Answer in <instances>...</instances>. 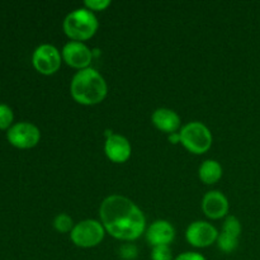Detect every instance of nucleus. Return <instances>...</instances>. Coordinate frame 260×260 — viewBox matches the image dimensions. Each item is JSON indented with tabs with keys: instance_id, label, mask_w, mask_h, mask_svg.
<instances>
[{
	"instance_id": "obj_1",
	"label": "nucleus",
	"mask_w": 260,
	"mask_h": 260,
	"mask_svg": "<svg viewBox=\"0 0 260 260\" xmlns=\"http://www.w3.org/2000/svg\"><path fill=\"white\" fill-rule=\"evenodd\" d=\"M99 216L106 233L117 240L135 241L146 229L144 212L136 203L121 194L104 198L99 207Z\"/></svg>"
},
{
	"instance_id": "obj_2",
	"label": "nucleus",
	"mask_w": 260,
	"mask_h": 260,
	"mask_svg": "<svg viewBox=\"0 0 260 260\" xmlns=\"http://www.w3.org/2000/svg\"><path fill=\"white\" fill-rule=\"evenodd\" d=\"M70 94L81 106H96L106 99L108 85L101 73L93 68L79 70L70 83Z\"/></svg>"
},
{
	"instance_id": "obj_3",
	"label": "nucleus",
	"mask_w": 260,
	"mask_h": 260,
	"mask_svg": "<svg viewBox=\"0 0 260 260\" xmlns=\"http://www.w3.org/2000/svg\"><path fill=\"white\" fill-rule=\"evenodd\" d=\"M62 28L65 35L71 41L84 42L94 37L99 28V22L93 12L83 7L74 9L66 15L62 22Z\"/></svg>"
},
{
	"instance_id": "obj_4",
	"label": "nucleus",
	"mask_w": 260,
	"mask_h": 260,
	"mask_svg": "<svg viewBox=\"0 0 260 260\" xmlns=\"http://www.w3.org/2000/svg\"><path fill=\"white\" fill-rule=\"evenodd\" d=\"M180 144L194 155L206 154L213 142L212 132L202 122L193 121L184 124L179 131Z\"/></svg>"
},
{
	"instance_id": "obj_5",
	"label": "nucleus",
	"mask_w": 260,
	"mask_h": 260,
	"mask_svg": "<svg viewBox=\"0 0 260 260\" xmlns=\"http://www.w3.org/2000/svg\"><path fill=\"white\" fill-rule=\"evenodd\" d=\"M106 234V229L101 221L88 218L74 226L73 231L70 233V239L74 245L78 248L90 249L98 246L103 241Z\"/></svg>"
},
{
	"instance_id": "obj_6",
	"label": "nucleus",
	"mask_w": 260,
	"mask_h": 260,
	"mask_svg": "<svg viewBox=\"0 0 260 260\" xmlns=\"http://www.w3.org/2000/svg\"><path fill=\"white\" fill-rule=\"evenodd\" d=\"M62 63V55L57 47L50 43L40 45L32 55V65L42 75H53Z\"/></svg>"
},
{
	"instance_id": "obj_7",
	"label": "nucleus",
	"mask_w": 260,
	"mask_h": 260,
	"mask_svg": "<svg viewBox=\"0 0 260 260\" xmlns=\"http://www.w3.org/2000/svg\"><path fill=\"white\" fill-rule=\"evenodd\" d=\"M7 139L10 145L18 149H32L40 142L41 131L30 122H18L8 129Z\"/></svg>"
},
{
	"instance_id": "obj_8",
	"label": "nucleus",
	"mask_w": 260,
	"mask_h": 260,
	"mask_svg": "<svg viewBox=\"0 0 260 260\" xmlns=\"http://www.w3.org/2000/svg\"><path fill=\"white\" fill-rule=\"evenodd\" d=\"M61 55L66 65L78 71L90 68L93 61V51L85 43L78 41H69L61 50Z\"/></svg>"
},
{
	"instance_id": "obj_9",
	"label": "nucleus",
	"mask_w": 260,
	"mask_h": 260,
	"mask_svg": "<svg viewBox=\"0 0 260 260\" xmlns=\"http://www.w3.org/2000/svg\"><path fill=\"white\" fill-rule=\"evenodd\" d=\"M218 231L207 221H194L185 230L188 244L194 248H208L217 241Z\"/></svg>"
},
{
	"instance_id": "obj_10",
	"label": "nucleus",
	"mask_w": 260,
	"mask_h": 260,
	"mask_svg": "<svg viewBox=\"0 0 260 260\" xmlns=\"http://www.w3.org/2000/svg\"><path fill=\"white\" fill-rule=\"evenodd\" d=\"M202 211L211 220L228 217L230 205L226 196L220 190H210L202 198Z\"/></svg>"
},
{
	"instance_id": "obj_11",
	"label": "nucleus",
	"mask_w": 260,
	"mask_h": 260,
	"mask_svg": "<svg viewBox=\"0 0 260 260\" xmlns=\"http://www.w3.org/2000/svg\"><path fill=\"white\" fill-rule=\"evenodd\" d=\"M104 152L112 162L123 164L131 157L132 147L128 140L118 134H111L104 144Z\"/></svg>"
},
{
	"instance_id": "obj_12",
	"label": "nucleus",
	"mask_w": 260,
	"mask_h": 260,
	"mask_svg": "<svg viewBox=\"0 0 260 260\" xmlns=\"http://www.w3.org/2000/svg\"><path fill=\"white\" fill-rule=\"evenodd\" d=\"M146 240L150 245H170L175 239V229L169 221L156 220L146 230Z\"/></svg>"
},
{
	"instance_id": "obj_13",
	"label": "nucleus",
	"mask_w": 260,
	"mask_h": 260,
	"mask_svg": "<svg viewBox=\"0 0 260 260\" xmlns=\"http://www.w3.org/2000/svg\"><path fill=\"white\" fill-rule=\"evenodd\" d=\"M151 122L155 128L164 134L172 135L180 131L182 119L179 114L170 108H157L155 109L151 116Z\"/></svg>"
},
{
	"instance_id": "obj_14",
	"label": "nucleus",
	"mask_w": 260,
	"mask_h": 260,
	"mask_svg": "<svg viewBox=\"0 0 260 260\" xmlns=\"http://www.w3.org/2000/svg\"><path fill=\"white\" fill-rule=\"evenodd\" d=\"M222 167H221V164L217 160L213 159L205 160V161L200 165V169H198V177H200L201 182L205 183V184L207 185L217 183L218 180L222 178Z\"/></svg>"
},
{
	"instance_id": "obj_15",
	"label": "nucleus",
	"mask_w": 260,
	"mask_h": 260,
	"mask_svg": "<svg viewBox=\"0 0 260 260\" xmlns=\"http://www.w3.org/2000/svg\"><path fill=\"white\" fill-rule=\"evenodd\" d=\"M239 240L240 239L236 238V236L230 235V234H226L223 231L218 233V238H217V246L221 251L226 254H230L233 251H235L239 246Z\"/></svg>"
},
{
	"instance_id": "obj_16",
	"label": "nucleus",
	"mask_w": 260,
	"mask_h": 260,
	"mask_svg": "<svg viewBox=\"0 0 260 260\" xmlns=\"http://www.w3.org/2000/svg\"><path fill=\"white\" fill-rule=\"evenodd\" d=\"M74 226H75V223H74L73 218L66 213H60L53 218V229L60 234L71 233Z\"/></svg>"
},
{
	"instance_id": "obj_17",
	"label": "nucleus",
	"mask_w": 260,
	"mask_h": 260,
	"mask_svg": "<svg viewBox=\"0 0 260 260\" xmlns=\"http://www.w3.org/2000/svg\"><path fill=\"white\" fill-rule=\"evenodd\" d=\"M223 233L226 234H230V235L236 236V238L240 239L241 235V231H243V228H241V222L236 216H228L223 221V225H222V230Z\"/></svg>"
},
{
	"instance_id": "obj_18",
	"label": "nucleus",
	"mask_w": 260,
	"mask_h": 260,
	"mask_svg": "<svg viewBox=\"0 0 260 260\" xmlns=\"http://www.w3.org/2000/svg\"><path fill=\"white\" fill-rule=\"evenodd\" d=\"M14 113L8 104L0 103V129H9L13 126Z\"/></svg>"
},
{
	"instance_id": "obj_19",
	"label": "nucleus",
	"mask_w": 260,
	"mask_h": 260,
	"mask_svg": "<svg viewBox=\"0 0 260 260\" xmlns=\"http://www.w3.org/2000/svg\"><path fill=\"white\" fill-rule=\"evenodd\" d=\"M151 260H174L169 245L154 246L151 250Z\"/></svg>"
},
{
	"instance_id": "obj_20",
	"label": "nucleus",
	"mask_w": 260,
	"mask_h": 260,
	"mask_svg": "<svg viewBox=\"0 0 260 260\" xmlns=\"http://www.w3.org/2000/svg\"><path fill=\"white\" fill-rule=\"evenodd\" d=\"M112 3L109 0H86L84 2V8L89 9L90 12H103L111 5Z\"/></svg>"
},
{
	"instance_id": "obj_21",
	"label": "nucleus",
	"mask_w": 260,
	"mask_h": 260,
	"mask_svg": "<svg viewBox=\"0 0 260 260\" xmlns=\"http://www.w3.org/2000/svg\"><path fill=\"white\" fill-rule=\"evenodd\" d=\"M119 255L124 260H134L137 256V248L132 244H126L119 250Z\"/></svg>"
},
{
	"instance_id": "obj_22",
	"label": "nucleus",
	"mask_w": 260,
	"mask_h": 260,
	"mask_svg": "<svg viewBox=\"0 0 260 260\" xmlns=\"http://www.w3.org/2000/svg\"><path fill=\"white\" fill-rule=\"evenodd\" d=\"M174 260H207L202 254L197 251H185V253L179 254Z\"/></svg>"
}]
</instances>
